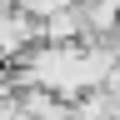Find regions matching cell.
<instances>
[{
	"label": "cell",
	"mask_w": 120,
	"mask_h": 120,
	"mask_svg": "<svg viewBox=\"0 0 120 120\" xmlns=\"http://www.w3.org/2000/svg\"><path fill=\"white\" fill-rule=\"evenodd\" d=\"M40 40H50V45H85L80 10H75V5H65V10L45 15V20H40Z\"/></svg>",
	"instance_id": "7a4b0ae2"
},
{
	"label": "cell",
	"mask_w": 120,
	"mask_h": 120,
	"mask_svg": "<svg viewBox=\"0 0 120 120\" xmlns=\"http://www.w3.org/2000/svg\"><path fill=\"white\" fill-rule=\"evenodd\" d=\"M105 90H110V95L120 100V60H115V70H110V80H105Z\"/></svg>",
	"instance_id": "277c9868"
},
{
	"label": "cell",
	"mask_w": 120,
	"mask_h": 120,
	"mask_svg": "<svg viewBox=\"0 0 120 120\" xmlns=\"http://www.w3.org/2000/svg\"><path fill=\"white\" fill-rule=\"evenodd\" d=\"M75 10L85 25V45H105V35L120 20V0H75Z\"/></svg>",
	"instance_id": "6da1fadb"
},
{
	"label": "cell",
	"mask_w": 120,
	"mask_h": 120,
	"mask_svg": "<svg viewBox=\"0 0 120 120\" xmlns=\"http://www.w3.org/2000/svg\"><path fill=\"white\" fill-rule=\"evenodd\" d=\"M10 65V45H5V30H0V70Z\"/></svg>",
	"instance_id": "5b68a950"
},
{
	"label": "cell",
	"mask_w": 120,
	"mask_h": 120,
	"mask_svg": "<svg viewBox=\"0 0 120 120\" xmlns=\"http://www.w3.org/2000/svg\"><path fill=\"white\" fill-rule=\"evenodd\" d=\"M105 50H110V55L120 60V20H115V30H110V35H105Z\"/></svg>",
	"instance_id": "3957f363"
}]
</instances>
